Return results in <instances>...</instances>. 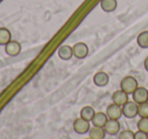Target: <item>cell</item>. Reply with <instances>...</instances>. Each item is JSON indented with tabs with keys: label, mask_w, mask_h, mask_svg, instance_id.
Masks as SVG:
<instances>
[{
	"label": "cell",
	"mask_w": 148,
	"mask_h": 139,
	"mask_svg": "<svg viewBox=\"0 0 148 139\" xmlns=\"http://www.w3.org/2000/svg\"><path fill=\"white\" fill-rule=\"evenodd\" d=\"M73 129L74 131L78 134H85V133L89 132L90 130V124L89 121L84 120L80 117V118L76 119L73 123Z\"/></svg>",
	"instance_id": "obj_4"
},
{
	"label": "cell",
	"mask_w": 148,
	"mask_h": 139,
	"mask_svg": "<svg viewBox=\"0 0 148 139\" xmlns=\"http://www.w3.org/2000/svg\"><path fill=\"white\" fill-rule=\"evenodd\" d=\"M128 96L129 94H126L124 90L120 89V90H116L115 92L113 94V96H112V100H113V103L118 106H124L126 103L129 100L128 98Z\"/></svg>",
	"instance_id": "obj_8"
},
{
	"label": "cell",
	"mask_w": 148,
	"mask_h": 139,
	"mask_svg": "<svg viewBox=\"0 0 148 139\" xmlns=\"http://www.w3.org/2000/svg\"><path fill=\"white\" fill-rule=\"evenodd\" d=\"M21 52V45L17 41H12L11 40L9 43L5 45V53L8 56L11 57H15V56L19 55Z\"/></svg>",
	"instance_id": "obj_7"
},
{
	"label": "cell",
	"mask_w": 148,
	"mask_h": 139,
	"mask_svg": "<svg viewBox=\"0 0 148 139\" xmlns=\"http://www.w3.org/2000/svg\"><path fill=\"white\" fill-rule=\"evenodd\" d=\"M120 123L118 120H113V119H109L107 124L105 125L103 129H105L106 133L110 135H117L120 131Z\"/></svg>",
	"instance_id": "obj_9"
},
{
	"label": "cell",
	"mask_w": 148,
	"mask_h": 139,
	"mask_svg": "<svg viewBox=\"0 0 148 139\" xmlns=\"http://www.w3.org/2000/svg\"><path fill=\"white\" fill-rule=\"evenodd\" d=\"M72 50H73V56L76 57L77 59H84L87 55H88V46L85 43H82V42H79V43H76L75 45L72 47Z\"/></svg>",
	"instance_id": "obj_3"
},
{
	"label": "cell",
	"mask_w": 148,
	"mask_h": 139,
	"mask_svg": "<svg viewBox=\"0 0 148 139\" xmlns=\"http://www.w3.org/2000/svg\"><path fill=\"white\" fill-rule=\"evenodd\" d=\"M85 139H90V138H85Z\"/></svg>",
	"instance_id": "obj_23"
},
{
	"label": "cell",
	"mask_w": 148,
	"mask_h": 139,
	"mask_svg": "<svg viewBox=\"0 0 148 139\" xmlns=\"http://www.w3.org/2000/svg\"><path fill=\"white\" fill-rule=\"evenodd\" d=\"M95 114V109H93L92 107H90V106L83 107V108L81 109V111H80V117H81V118L84 119V120L89 121V122L92 120Z\"/></svg>",
	"instance_id": "obj_15"
},
{
	"label": "cell",
	"mask_w": 148,
	"mask_h": 139,
	"mask_svg": "<svg viewBox=\"0 0 148 139\" xmlns=\"http://www.w3.org/2000/svg\"><path fill=\"white\" fill-rule=\"evenodd\" d=\"M122 112L126 118H135L138 115V104L134 100H128L124 106H122Z\"/></svg>",
	"instance_id": "obj_2"
},
{
	"label": "cell",
	"mask_w": 148,
	"mask_h": 139,
	"mask_svg": "<svg viewBox=\"0 0 148 139\" xmlns=\"http://www.w3.org/2000/svg\"><path fill=\"white\" fill-rule=\"evenodd\" d=\"M109 81H110L109 75H108V73H106V72H103V71L97 72V73H95V76H93V83L97 86H99V87H103V86H106L109 83Z\"/></svg>",
	"instance_id": "obj_10"
},
{
	"label": "cell",
	"mask_w": 148,
	"mask_h": 139,
	"mask_svg": "<svg viewBox=\"0 0 148 139\" xmlns=\"http://www.w3.org/2000/svg\"><path fill=\"white\" fill-rule=\"evenodd\" d=\"M138 130L143 131L148 134V117L147 118H141L137 123Z\"/></svg>",
	"instance_id": "obj_19"
},
{
	"label": "cell",
	"mask_w": 148,
	"mask_h": 139,
	"mask_svg": "<svg viewBox=\"0 0 148 139\" xmlns=\"http://www.w3.org/2000/svg\"><path fill=\"white\" fill-rule=\"evenodd\" d=\"M58 56H59L60 59L64 60V61H67L70 60L73 56V50H72L71 46L68 45H63L58 49Z\"/></svg>",
	"instance_id": "obj_11"
},
{
	"label": "cell",
	"mask_w": 148,
	"mask_h": 139,
	"mask_svg": "<svg viewBox=\"0 0 148 139\" xmlns=\"http://www.w3.org/2000/svg\"><path fill=\"white\" fill-rule=\"evenodd\" d=\"M120 86H121V89L124 90L126 94H132L138 87V81L133 76H126L122 79Z\"/></svg>",
	"instance_id": "obj_1"
},
{
	"label": "cell",
	"mask_w": 148,
	"mask_h": 139,
	"mask_svg": "<svg viewBox=\"0 0 148 139\" xmlns=\"http://www.w3.org/2000/svg\"><path fill=\"white\" fill-rule=\"evenodd\" d=\"M118 6L117 0H101V7L105 12H113Z\"/></svg>",
	"instance_id": "obj_13"
},
{
	"label": "cell",
	"mask_w": 148,
	"mask_h": 139,
	"mask_svg": "<svg viewBox=\"0 0 148 139\" xmlns=\"http://www.w3.org/2000/svg\"><path fill=\"white\" fill-rule=\"evenodd\" d=\"M107 114L108 118L109 119H113V120H119L120 118L123 115V112H122V107L118 106L116 104H111L109 107L107 108Z\"/></svg>",
	"instance_id": "obj_6"
},
{
	"label": "cell",
	"mask_w": 148,
	"mask_h": 139,
	"mask_svg": "<svg viewBox=\"0 0 148 139\" xmlns=\"http://www.w3.org/2000/svg\"><path fill=\"white\" fill-rule=\"evenodd\" d=\"M138 116L140 118H147L148 117V102L138 105Z\"/></svg>",
	"instance_id": "obj_18"
},
{
	"label": "cell",
	"mask_w": 148,
	"mask_h": 139,
	"mask_svg": "<svg viewBox=\"0 0 148 139\" xmlns=\"http://www.w3.org/2000/svg\"><path fill=\"white\" fill-rule=\"evenodd\" d=\"M134 139H148V134L143 131L138 130L137 132L134 133Z\"/></svg>",
	"instance_id": "obj_21"
},
{
	"label": "cell",
	"mask_w": 148,
	"mask_h": 139,
	"mask_svg": "<svg viewBox=\"0 0 148 139\" xmlns=\"http://www.w3.org/2000/svg\"><path fill=\"white\" fill-rule=\"evenodd\" d=\"M137 44L142 49H148V31H144L138 35Z\"/></svg>",
	"instance_id": "obj_17"
},
{
	"label": "cell",
	"mask_w": 148,
	"mask_h": 139,
	"mask_svg": "<svg viewBox=\"0 0 148 139\" xmlns=\"http://www.w3.org/2000/svg\"><path fill=\"white\" fill-rule=\"evenodd\" d=\"M132 96H133V100L138 105L148 102V89L143 86H138L135 92L132 94Z\"/></svg>",
	"instance_id": "obj_5"
},
{
	"label": "cell",
	"mask_w": 148,
	"mask_h": 139,
	"mask_svg": "<svg viewBox=\"0 0 148 139\" xmlns=\"http://www.w3.org/2000/svg\"><path fill=\"white\" fill-rule=\"evenodd\" d=\"M11 41V33L6 28H0V46H5Z\"/></svg>",
	"instance_id": "obj_16"
},
{
	"label": "cell",
	"mask_w": 148,
	"mask_h": 139,
	"mask_svg": "<svg viewBox=\"0 0 148 139\" xmlns=\"http://www.w3.org/2000/svg\"><path fill=\"white\" fill-rule=\"evenodd\" d=\"M108 120H109V118H108L107 114H105V113H103V112H97L95 114L91 122H92L93 126L105 127V125L107 124Z\"/></svg>",
	"instance_id": "obj_12"
},
{
	"label": "cell",
	"mask_w": 148,
	"mask_h": 139,
	"mask_svg": "<svg viewBox=\"0 0 148 139\" xmlns=\"http://www.w3.org/2000/svg\"><path fill=\"white\" fill-rule=\"evenodd\" d=\"M144 67H145L146 71H148V56L145 58V60H144Z\"/></svg>",
	"instance_id": "obj_22"
},
{
	"label": "cell",
	"mask_w": 148,
	"mask_h": 139,
	"mask_svg": "<svg viewBox=\"0 0 148 139\" xmlns=\"http://www.w3.org/2000/svg\"><path fill=\"white\" fill-rule=\"evenodd\" d=\"M106 135V131L103 127L93 126L89 130V138L90 139H103Z\"/></svg>",
	"instance_id": "obj_14"
},
{
	"label": "cell",
	"mask_w": 148,
	"mask_h": 139,
	"mask_svg": "<svg viewBox=\"0 0 148 139\" xmlns=\"http://www.w3.org/2000/svg\"><path fill=\"white\" fill-rule=\"evenodd\" d=\"M119 139H134V132L131 130H124L120 133Z\"/></svg>",
	"instance_id": "obj_20"
}]
</instances>
